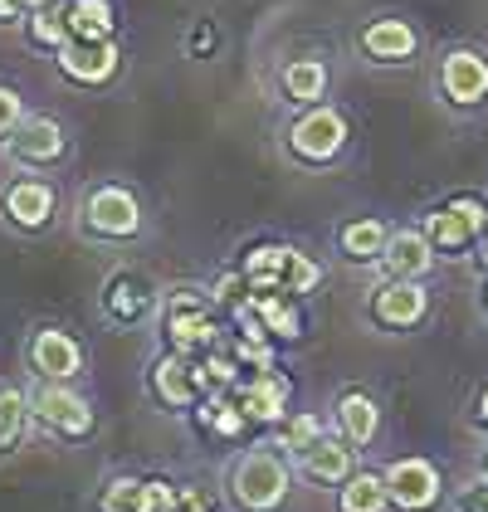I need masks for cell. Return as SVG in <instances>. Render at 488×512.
<instances>
[{
	"label": "cell",
	"instance_id": "cell-20",
	"mask_svg": "<svg viewBox=\"0 0 488 512\" xmlns=\"http://www.w3.org/2000/svg\"><path fill=\"white\" fill-rule=\"evenodd\" d=\"M303 469L313 473V478H323V483H337V478L352 473V449L337 444V439H313L303 449Z\"/></svg>",
	"mask_w": 488,
	"mask_h": 512
},
{
	"label": "cell",
	"instance_id": "cell-27",
	"mask_svg": "<svg viewBox=\"0 0 488 512\" xmlns=\"http://www.w3.org/2000/svg\"><path fill=\"white\" fill-rule=\"evenodd\" d=\"M25 395L20 391H0V454H10L25 434Z\"/></svg>",
	"mask_w": 488,
	"mask_h": 512
},
{
	"label": "cell",
	"instance_id": "cell-26",
	"mask_svg": "<svg viewBox=\"0 0 488 512\" xmlns=\"http://www.w3.org/2000/svg\"><path fill=\"white\" fill-rule=\"evenodd\" d=\"M342 249H347L352 259H381V249H386V225H381V220H357V225H347V230H342Z\"/></svg>",
	"mask_w": 488,
	"mask_h": 512
},
{
	"label": "cell",
	"instance_id": "cell-18",
	"mask_svg": "<svg viewBox=\"0 0 488 512\" xmlns=\"http://www.w3.org/2000/svg\"><path fill=\"white\" fill-rule=\"evenodd\" d=\"M288 254L284 244H259L249 259H244V278L254 293H284V269H288Z\"/></svg>",
	"mask_w": 488,
	"mask_h": 512
},
{
	"label": "cell",
	"instance_id": "cell-36",
	"mask_svg": "<svg viewBox=\"0 0 488 512\" xmlns=\"http://www.w3.org/2000/svg\"><path fill=\"white\" fill-rule=\"evenodd\" d=\"M171 512H205V503L196 498V493H176V503H171Z\"/></svg>",
	"mask_w": 488,
	"mask_h": 512
},
{
	"label": "cell",
	"instance_id": "cell-32",
	"mask_svg": "<svg viewBox=\"0 0 488 512\" xmlns=\"http://www.w3.org/2000/svg\"><path fill=\"white\" fill-rule=\"evenodd\" d=\"M171 503H176V488L171 483H142V508L137 512H171Z\"/></svg>",
	"mask_w": 488,
	"mask_h": 512
},
{
	"label": "cell",
	"instance_id": "cell-28",
	"mask_svg": "<svg viewBox=\"0 0 488 512\" xmlns=\"http://www.w3.org/2000/svg\"><path fill=\"white\" fill-rule=\"evenodd\" d=\"M318 278H323V269L308 259V254H288V269H284V293H308V288H318Z\"/></svg>",
	"mask_w": 488,
	"mask_h": 512
},
{
	"label": "cell",
	"instance_id": "cell-21",
	"mask_svg": "<svg viewBox=\"0 0 488 512\" xmlns=\"http://www.w3.org/2000/svg\"><path fill=\"white\" fill-rule=\"evenodd\" d=\"M327 88V69L318 59H293L284 69V93L293 103H318Z\"/></svg>",
	"mask_w": 488,
	"mask_h": 512
},
{
	"label": "cell",
	"instance_id": "cell-39",
	"mask_svg": "<svg viewBox=\"0 0 488 512\" xmlns=\"http://www.w3.org/2000/svg\"><path fill=\"white\" fill-rule=\"evenodd\" d=\"M484 473H488V454H484Z\"/></svg>",
	"mask_w": 488,
	"mask_h": 512
},
{
	"label": "cell",
	"instance_id": "cell-19",
	"mask_svg": "<svg viewBox=\"0 0 488 512\" xmlns=\"http://www.w3.org/2000/svg\"><path fill=\"white\" fill-rule=\"evenodd\" d=\"M69 40H113V5L108 0H74L64 5Z\"/></svg>",
	"mask_w": 488,
	"mask_h": 512
},
{
	"label": "cell",
	"instance_id": "cell-2",
	"mask_svg": "<svg viewBox=\"0 0 488 512\" xmlns=\"http://www.w3.org/2000/svg\"><path fill=\"white\" fill-rule=\"evenodd\" d=\"M83 220H88L93 235L127 239V235H137L142 210H137V196H132V191H122V186H98L93 196L83 200Z\"/></svg>",
	"mask_w": 488,
	"mask_h": 512
},
{
	"label": "cell",
	"instance_id": "cell-7",
	"mask_svg": "<svg viewBox=\"0 0 488 512\" xmlns=\"http://www.w3.org/2000/svg\"><path fill=\"white\" fill-rule=\"evenodd\" d=\"M30 410L59 434H88V425H93V410L74 391H64V386H40L35 400H30Z\"/></svg>",
	"mask_w": 488,
	"mask_h": 512
},
{
	"label": "cell",
	"instance_id": "cell-37",
	"mask_svg": "<svg viewBox=\"0 0 488 512\" xmlns=\"http://www.w3.org/2000/svg\"><path fill=\"white\" fill-rule=\"evenodd\" d=\"M20 10H25L20 0H0V25H10V20H20Z\"/></svg>",
	"mask_w": 488,
	"mask_h": 512
},
{
	"label": "cell",
	"instance_id": "cell-31",
	"mask_svg": "<svg viewBox=\"0 0 488 512\" xmlns=\"http://www.w3.org/2000/svg\"><path fill=\"white\" fill-rule=\"evenodd\" d=\"M205 420L220 434H240V425H244L240 405H225V400H210V405H205Z\"/></svg>",
	"mask_w": 488,
	"mask_h": 512
},
{
	"label": "cell",
	"instance_id": "cell-4",
	"mask_svg": "<svg viewBox=\"0 0 488 512\" xmlns=\"http://www.w3.org/2000/svg\"><path fill=\"white\" fill-rule=\"evenodd\" d=\"M59 69L79 83H108L118 74V44L113 40H69L59 49Z\"/></svg>",
	"mask_w": 488,
	"mask_h": 512
},
{
	"label": "cell",
	"instance_id": "cell-29",
	"mask_svg": "<svg viewBox=\"0 0 488 512\" xmlns=\"http://www.w3.org/2000/svg\"><path fill=\"white\" fill-rule=\"evenodd\" d=\"M108 308L113 317H137L147 308V293L132 283V278H113V288H108Z\"/></svg>",
	"mask_w": 488,
	"mask_h": 512
},
{
	"label": "cell",
	"instance_id": "cell-8",
	"mask_svg": "<svg viewBox=\"0 0 488 512\" xmlns=\"http://www.w3.org/2000/svg\"><path fill=\"white\" fill-rule=\"evenodd\" d=\"M166 332H171L176 352L215 347V322H210L201 298H176V303H171V317H166Z\"/></svg>",
	"mask_w": 488,
	"mask_h": 512
},
{
	"label": "cell",
	"instance_id": "cell-6",
	"mask_svg": "<svg viewBox=\"0 0 488 512\" xmlns=\"http://www.w3.org/2000/svg\"><path fill=\"white\" fill-rule=\"evenodd\" d=\"M484 225H488V210L479 205V200H454V205H445V210L430 215L425 239L440 244V249H459V244H469V239L479 235Z\"/></svg>",
	"mask_w": 488,
	"mask_h": 512
},
{
	"label": "cell",
	"instance_id": "cell-13",
	"mask_svg": "<svg viewBox=\"0 0 488 512\" xmlns=\"http://www.w3.org/2000/svg\"><path fill=\"white\" fill-rule=\"evenodd\" d=\"M381 259H386V274L391 278H420L430 269V239L420 235V230H401V235L386 239V249H381Z\"/></svg>",
	"mask_w": 488,
	"mask_h": 512
},
{
	"label": "cell",
	"instance_id": "cell-33",
	"mask_svg": "<svg viewBox=\"0 0 488 512\" xmlns=\"http://www.w3.org/2000/svg\"><path fill=\"white\" fill-rule=\"evenodd\" d=\"M25 122V108H20V93H10V88H0V142L15 132Z\"/></svg>",
	"mask_w": 488,
	"mask_h": 512
},
{
	"label": "cell",
	"instance_id": "cell-24",
	"mask_svg": "<svg viewBox=\"0 0 488 512\" xmlns=\"http://www.w3.org/2000/svg\"><path fill=\"white\" fill-rule=\"evenodd\" d=\"M254 317L264 322V332H279V337H298V313L284 293H254Z\"/></svg>",
	"mask_w": 488,
	"mask_h": 512
},
{
	"label": "cell",
	"instance_id": "cell-14",
	"mask_svg": "<svg viewBox=\"0 0 488 512\" xmlns=\"http://www.w3.org/2000/svg\"><path fill=\"white\" fill-rule=\"evenodd\" d=\"M30 356H35V366H40L44 376H59V381L74 376L83 361L79 342H74L69 332H59V327H44L40 337H35V347H30Z\"/></svg>",
	"mask_w": 488,
	"mask_h": 512
},
{
	"label": "cell",
	"instance_id": "cell-3",
	"mask_svg": "<svg viewBox=\"0 0 488 512\" xmlns=\"http://www.w3.org/2000/svg\"><path fill=\"white\" fill-rule=\"evenodd\" d=\"M288 142H293V152L303 161H332L342 152V142H347V122L332 108H308L303 118L293 122Z\"/></svg>",
	"mask_w": 488,
	"mask_h": 512
},
{
	"label": "cell",
	"instance_id": "cell-35",
	"mask_svg": "<svg viewBox=\"0 0 488 512\" xmlns=\"http://www.w3.org/2000/svg\"><path fill=\"white\" fill-rule=\"evenodd\" d=\"M459 512H488V478L469 483V488L459 493Z\"/></svg>",
	"mask_w": 488,
	"mask_h": 512
},
{
	"label": "cell",
	"instance_id": "cell-5",
	"mask_svg": "<svg viewBox=\"0 0 488 512\" xmlns=\"http://www.w3.org/2000/svg\"><path fill=\"white\" fill-rule=\"evenodd\" d=\"M386 493H391V503H401L406 512H420L440 498V478H435V469L425 459H401L386 473Z\"/></svg>",
	"mask_w": 488,
	"mask_h": 512
},
{
	"label": "cell",
	"instance_id": "cell-10",
	"mask_svg": "<svg viewBox=\"0 0 488 512\" xmlns=\"http://www.w3.org/2000/svg\"><path fill=\"white\" fill-rule=\"evenodd\" d=\"M5 215L20 230H40L54 215V191L44 181H15V186H5Z\"/></svg>",
	"mask_w": 488,
	"mask_h": 512
},
{
	"label": "cell",
	"instance_id": "cell-38",
	"mask_svg": "<svg viewBox=\"0 0 488 512\" xmlns=\"http://www.w3.org/2000/svg\"><path fill=\"white\" fill-rule=\"evenodd\" d=\"M484 420H488V391H484Z\"/></svg>",
	"mask_w": 488,
	"mask_h": 512
},
{
	"label": "cell",
	"instance_id": "cell-34",
	"mask_svg": "<svg viewBox=\"0 0 488 512\" xmlns=\"http://www.w3.org/2000/svg\"><path fill=\"white\" fill-rule=\"evenodd\" d=\"M313 439H318V420H313V415H298V420L288 425V449H298V454H303Z\"/></svg>",
	"mask_w": 488,
	"mask_h": 512
},
{
	"label": "cell",
	"instance_id": "cell-15",
	"mask_svg": "<svg viewBox=\"0 0 488 512\" xmlns=\"http://www.w3.org/2000/svg\"><path fill=\"white\" fill-rule=\"evenodd\" d=\"M201 386H205V371L186 352L166 356L162 366H157V391H162V400H171V405H191V400L201 395Z\"/></svg>",
	"mask_w": 488,
	"mask_h": 512
},
{
	"label": "cell",
	"instance_id": "cell-40",
	"mask_svg": "<svg viewBox=\"0 0 488 512\" xmlns=\"http://www.w3.org/2000/svg\"><path fill=\"white\" fill-rule=\"evenodd\" d=\"M484 259H488V244H484Z\"/></svg>",
	"mask_w": 488,
	"mask_h": 512
},
{
	"label": "cell",
	"instance_id": "cell-1",
	"mask_svg": "<svg viewBox=\"0 0 488 512\" xmlns=\"http://www.w3.org/2000/svg\"><path fill=\"white\" fill-rule=\"evenodd\" d=\"M284 493H288V469L274 454H249V459H240V469H235V498L249 512L279 508Z\"/></svg>",
	"mask_w": 488,
	"mask_h": 512
},
{
	"label": "cell",
	"instance_id": "cell-17",
	"mask_svg": "<svg viewBox=\"0 0 488 512\" xmlns=\"http://www.w3.org/2000/svg\"><path fill=\"white\" fill-rule=\"evenodd\" d=\"M362 49L371 54V59H386V64L410 59V49H415V30H410L406 20H376V25H366Z\"/></svg>",
	"mask_w": 488,
	"mask_h": 512
},
{
	"label": "cell",
	"instance_id": "cell-22",
	"mask_svg": "<svg viewBox=\"0 0 488 512\" xmlns=\"http://www.w3.org/2000/svg\"><path fill=\"white\" fill-rule=\"evenodd\" d=\"M337 420H342V430H347L352 444H371V434H376V405L366 395H342Z\"/></svg>",
	"mask_w": 488,
	"mask_h": 512
},
{
	"label": "cell",
	"instance_id": "cell-12",
	"mask_svg": "<svg viewBox=\"0 0 488 512\" xmlns=\"http://www.w3.org/2000/svg\"><path fill=\"white\" fill-rule=\"evenodd\" d=\"M376 317H381V322H391V327H410V322H420V317H425V288H420L415 278H396V283H386V288L376 293Z\"/></svg>",
	"mask_w": 488,
	"mask_h": 512
},
{
	"label": "cell",
	"instance_id": "cell-9",
	"mask_svg": "<svg viewBox=\"0 0 488 512\" xmlns=\"http://www.w3.org/2000/svg\"><path fill=\"white\" fill-rule=\"evenodd\" d=\"M440 83L454 103H479L488 93V64L474 54V49H454L440 69Z\"/></svg>",
	"mask_w": 488,
	"mask_h": 512
},
{
	"label": "cell",
	"instance_id": "cell-30",
	"mask_svg": "<svg viewBox=\"0 0 488 512\" xmlns=\"http://www.w3.org/2000/svg\"><path fill=\"white\" fill-rule=\"evenodd\" d=\"M137 508H142V483L137 478H118L103 493V512H137Z\"/></svg>",
	"mask_w": 488,
	"mask_h": 512
},
{
	"label": "cell",
	"instance_id": "cell-23",
	"mask_svg": "<svg viewBox=\"0 0 488 512\" xmlns=\"http://www.w3.org/2000/svg\"><path fill=\"white\" fill-rule=\"evenodd\" d=\"M386 478H376V473H357L347 488H342V512H381L386 508Z\"/></svg>",
	"mask_w": 488,
	"mask_h": 512
},
{
	"label": "cell",
	"instance_id": "cell-11",
	"mask_svg": "<svg viewBox=\"0 0 488 512\" xmlns=\"http://www.w3.org/2000/svg\"><path fill=\"white\" fill-rule=\"evenodd\" d=\"M10 152L20 161H59L64 157V132L54 118H25L10 137Z\"/></svg>",
	"mask_w": 488,
	"mask_h": 512
},
{
	"label": "cell",
	"instance_id": "cell-16",
	"mask_svg": "<svg viewBox=\"0 0 488 512\" xmlns=\"http://www.w3.org/2000/svg\"><path fill=\"white\" fill-rule=\"evenodd\" d=\"M284 400H288V381L274 376V371H264V376H254V386H244L235 405H240L244 420H279Z\"/></svg>",
	"mask_w": 488,
	"mask_h": 512
},
{
	"label": "cell",
	"instance_id": "cell-25",
	"mask_svg": "<svg viewBox=\"0 0 488 512\" xmlns=\"http://www.w3.org/2000/svg\"><path fill=\"white\" fill-rule=\"evenodd\" d=\"M30 40L44 44V49H64L69 44V20H64V5H40L35 15H30Z\"/></svg>",
	"mask_w": 488,
	"mask_h": 512
}]
</instances>
